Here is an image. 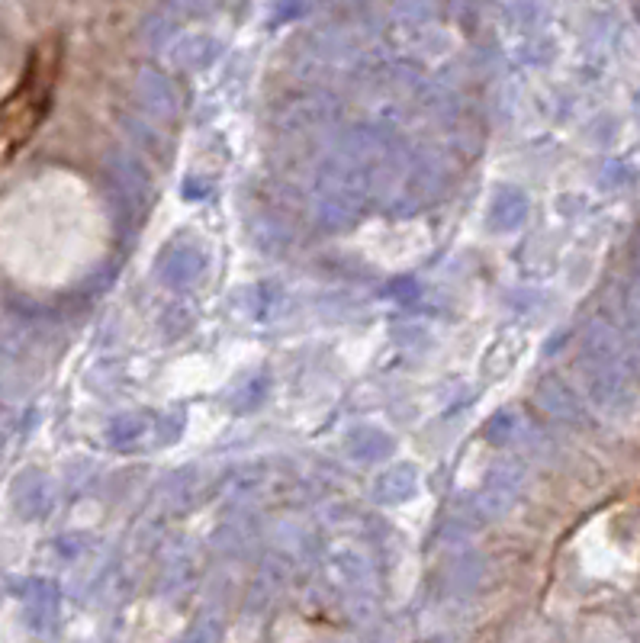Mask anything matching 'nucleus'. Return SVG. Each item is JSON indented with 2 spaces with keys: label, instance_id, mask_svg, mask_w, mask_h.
<instances>
[{
  "label": "nucleus",
  "instance_id": "nucleus-1",
  "mask_svg": "<svg viewBox=\"0 0 640 643\" xmlns=\"http://www.w3.org/2000/svg\"><path fill=\"white\" fill-rule=\"evenodd\" d=\"M58 71H62V45L58 39H45L26 58V68L14 91L0 100V164L14 161L43 129L55 100Z\"/></svg>",
  "mask_w": 640,
  "mask_h": 643
}]
</instances>
